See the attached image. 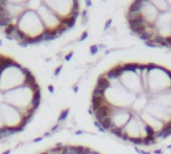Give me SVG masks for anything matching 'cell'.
Segmentation results:
<instances>
[{
    "mask_svg": "<svg viewBox=\"0 0 171 154\" xmlns=\"http://www.w3.org/2000/svg\"><path fill=\"white\" fill-rule=\"evenodd\" d=\"M16 26L29 38H34L46 31L37 11L25 10L16 20Z\"/></svg>",
    "mask_w": 171,
    "mask_h": 154,
    "instance_id": "cell-1",
    "label": "cell"
},
{
    "mask_svg": "<svg viewBox=\"0 0 171 154\" xmlns=\"http://www.w3.org/2000/svg\"><path fill=\"white\" fill-rule=\"evenodd\" d=\"M37 14L39 15L46 30H55L61 25L62 18L59 17L53 10H51L44 2H42L41 6L37 10Z\"/></svg>",
    "mask_w": 171,
    "mask_h": 154,
    "instance_id": "cell-2",
    "label": "cell"
},
{
    "mask_svg": "<svg viewBox=\"0 0 171 154\" xmlns=\"http://www.w3.org/2000/svg\"><path fill=\"white\" fill-rule=\"evenodd\" d=\"M113 109H114V106L111 104L101 106L97 111L94 112V116H95L96 120H97L98 122H100V121H102L104 118L108 117V116H112Z\"/></svg>",
    "mask_w": 171,
    "mask_h": 154,
    "instance_id": "cell-3",
    "label": "cell"
},
{
    "mask_svg": "<svg viewBox=\"0 0 171 154\" xmlns=\"http://www.w3.org/2000/svg\"><path fill=\"white\" fill-rule=\"evenodd\" d=\"M123 65H118L116 67H114L111 70H109L108 72H106L105 77L109 80H113V79H118L123 75Z\"/></svg>",
    "mask_w": 171,
    "mask_h": 154,
    "instance_id": "cell-4",
    "label": "cell"
},
{
    "mask_svg": "<svg viewBox=\"0 0 171 154\" xmlns=\"http://www.w3.org/2000/svg\"><path fill=\"white\" fill-rule=\"evenodd\" d=\"M147 24V21H146V18L144 16L143 14H141L139 17L137 18H134V19H129L128 20V27L130 30H133L139 26H142V25H146Z\"/></svg>",
    "mask_w": 171,
    "mask_h": 154,
    "instance_id": "cell-5",
    "label": "cell"
},
{
    "mask_svg": "<svg viewBox=\"0 0 171 154\" xmlns=\"http://www.w3.org/2000/svg\"><path fill=\"white\" fill-rule=\"evenodd\" d=\"M145 6V1H141V0H137L131 3L129 6L128 13H133V14H141Z\"/></svg>",
    "mask_w": 171,
    "mask_h": 154,
    "instance_id": "cell-6",
    "label": "cell"
},
{
    "mask_svg": "<svg viewBox=\"0 0 171 154\" xmlns=\"http://www.w3.org/2000/svg\"><path fill=\"white\" fill-rule=\"evenodd\" d=\"M40 103H41V91H40V90H37V91L34 92V95H33L30 109L32 111L36 112L40 106Z\"/></svg>",
    "mask_w": 171,
    "mask_h": 154,
    "instance_id": "cell-7",
    "label": "cell"
},
{
    "mask_svg": "<svg viewBox=\"0 0 171 154\" xmlns=\"http://www.w3.org/2000/svg\"><path fill=\"white\" fill-rule=\"evenodd\" d=\"M170 135H171V122H168L167 124L164 125V127H163L162 129H160L155 133V137L165 139V138L170 136Z\"/></svg>",
    "mask_w": 171,
    "mask_h": 154,
    "instance_id": "cell-8",
    "label": "cell"
},
{
    "mask_svg": "<svg viewBox=\"0 0 171 154\" xmlns=\"http://www.w3.org/2000/svg\"><path fill=\"white\" fill-rule=\"evenodd\" d=\"M96 87L101 89L102 91L106 92L107 89H109L111 87V83H110V80L107 79L105 76H100L98 79H97V84H96Z\"/></svg>",
    "mask_w": 171,
    "mask_h": 154,
    "instance_id": "cell-9",
    "label": "cell"
},
{
    "mask_svg": "<svg viewBox=\"0 0 171 154\" xmlns=\"http://www.w3.org/2000/svg\"><path fill=\"white\" fill-rule=\"evenodd\" d=\"M152 41L153 43H155L157 46H162V47H169L168 44L165 42V37L159 34V33H156V34L153 35V38H152Z\"/></svg>",
    "mask_w": 171,
    "mask_h": 154,
    "instance_id": "cell-10",
    "label": "cell"
},
{
    "mask_svg": "<svg viewBox=\"0 0 171 154\" xmlns=\"http://www.w3.org/2000/svg\"><path fill=\"white\" fill-rule=\"evenodd\" d=\"M76 18L75 17H72V16H69V17H65V18H62L61 20V25L65 26L67 29H71L74 27V25L76 23Z\"/></svg>",
    "mask_w": 171,
    "mask_h": 154,
    "instance_id": "cell-11",
    "label": "cell"
},
{
    "mask_svg": "<svg viewBox=\"0 0 171 154\" xmlns=\"http://www.w3.org/2000/svg\"><path fill=\"white\" fill-rule=\"evenodd\" d=\"M110 132L114 135H116L117 137L121 138L122 135L124 133V127L123 126H117L113 121V124H112V127H111V129H110Z\"/></svg>",
    "mask_w": 171,
    "mask_h": 154,
    "instance_id": "cell-12",
    "label": "cell"
},
{
    "mask_svg": "<svg viewBox=\"0 0 171 154\" xmlns=\"http://www.w3.org/2000/svg\"><path fill=\"white\" fill-rule=\"evenodd\" d=\"M99 123L105 130H110L111 127H112V124H113V117L112 116H108V117L104 118L102 121H100Z\"/></svg>",
    "mask_w": 171,
    "mask_h": 154,
    "instance_id": "cell-13",
    "label": "cell"
},
{
    "mask_svg": "<svg viewBox=\"0 0 171 154\" xmlns=\"http://www.w3.org/2000/svg\"><path fill=\"white\" fill-rule=\"evenodd\" d=\"M139 68V64L137 63H128L123 65V72H133L135 73L136 70Z\"/></svg>",
    "mask_w": 171,
    "mask_h": 154,
    "instance_id": "cell-14",
    "label": "cell"
},
{
    "mask_svg": "<svg viewBox=\"0 0 171 154\" xmlns=\"http://www.w3.org/2000/svg\"><path fill=\"white\" fill-rule=\"evenodd\" d=\"M155 141H156V137L152 136V135H146L145 137H143V145L145 146H150Z\"/></svg>",
    "mask_w": 171,
    "mask_h": 154,
    "instance_id": "cell-15",
    "label": "cell"
},
{
    "mask_svg": "<svg viewBox=\"0 0 171 154\" xmlns=\"http://www.w3.org/2000/svg\"><path fill=\"white\" fill-rule=\"evenodd\" d=\"M131 31H132L133 34L140 36L141 34H143L144 32H146V31H147V24H146V25L139 26V27H137V28H135V29H133V30H131Z\"/></svg>",
    "mask_w": 171,
    "mask_h": 154,
    "instance_id": "cell-16",
    "label": "cell"
},
{
    "mask_svg": "<svg viewBox=\"0 0 171 154\" xmlns=\"http://www.w3.org/2000/svg\"><path fill=\"white\" fill-rule=\"evenodd\" d=\"M153 35H154L153 32L146 31V32H144L143 34H141V35L139 36V38H140L141 40H143L144 42H146V41H150V40H152V38H153Z\"/></svg>",
    "mask_w": 171,
    "mask_h": 154,
    "instance_id": "cell-17",
    "label": "cell"
},
{
    "mask_svg": "<svg viewBox=\"0 0 171 154\" xmlns=\"http://www.w3.org/2000/svg\"><path fill=\"white\" fill-rule=\"evenodd\" d=\"M68 115H69V109L67 108V109H64V110H63L61 113H60V115H59V117H58V119H57L58 123H61V122H63V121H65V120L67 119Z\"/></svg>",
    "mask_w": 171,
    "mask_h": 154,
    "instance_id": "cell-18",
    "label": "cell"
},
{
    "mask_svg": "<svg viewBox=\"0 0 171 154\" xmlns=\"http://www.w3.org/2000/svg\"><path fill=\"white\" fill-rule=\"evenodd\" d=\"M129 142H131L134 145H143V138L142 137H130L129 138Z\"/></svg>",
    "mask_w": 171,
    "mask_h": 154,
    "instance_id": "cell-19",
    "label": "cell"
},
{
    "mask_svg": "<svg viewBox=\"0 0 171 154\" xmlns=\"http://www.w3.org/2000/svg\"><path fill=\"white\" fill-rule=\"evenodd\" d=\"M92 96H95V97H105V92L102 91L101 89L95 87L93 89V92H92Z\"/></svg>",
    "mask_w": 171,
    "mask_h": 154,
    "instance_id": "cell-20",
    "label": "cell"
},
{
    "mask_svg": "<svg viewBox=\"0 0 171 154\" xmlns=\"http://www.w3.org/2000/svg\"><path fill=\"white\" fill-rule=\"evenodd\" d=\"M145 132H146V135H152V136H155V129L152 127L151 125L149 124H146L145 125Z\"/></svg>",
    "mask_w": 171,
    "mask_h": 154,
    "instance_id": "cell-21",
    "label": "cell"
},
{
    "mask_svg": "<svg viewBox=\"0 0 171 154\" xmlns=\"http://www.w3.org/2000/svg\"><path fill=\"white\" fill-rule=\"evenodd\" d=\"M89 50H90V54H91V55H96V54L98 53V51H99L98 45H96V44L91 45L90 48H89Z\"/></svg>",
    "mask_w": 171,
    "mask_h": 154,
    "instance_id": "cell-22",
    "label": "cell"
},
{
    "mask_svg": "<svg viewBox=\"0 0 171 154\" xmlns=\"http://www.w3.org/2000/svg\"><path fill=\"white\" fill-rule=\"evenodd\" d=\"M158 68H159V66L158 65H155V64H147L146 65V71H147V73L150 72L152 69H158Z\"/></svg>",
    "mask_w": 171,
    "mask_h": 154,
    "instance_id": "cell-23",
    "label": "cell"
},
{
    "mask_svg": "<svg viewBox=\"0 0 171 154\" xmlns=\"http://www.w3.org/2000/svg\"><path fill=\"white\" fill-rule=\"evenodd\" d=\"M59 128H60V123H58V122H57L56 124H55V125H53V126L51 127L50 131H51V132L54 134L55 132H56V131H58V129H59Z\"/></svg>",
    "mask_w": 171,
    "mask_h": 154,
    "instance_id": "cell-24",
    "label": "cell"
},
{
    "mask_svg": "<svg viewBox=\"0 0 171 154\" xmlns=\"http://www.w3.org/2000/svg\"><path fill=\"white\" fill-rule=\"evenodd\" d=\"M94 125H95L96 127H97V128H98V130L100 131V132H102V133H105V132H106V130L104 129L101 125H100V123H99L98 121H95V122H94Z\"/></svg>",
    "mask_w": 171,
    "mask_h": 154,
    "instance_id": "cell-25",
    "label": "cell"
},
{
    "mask_svg": "<svg viewBox=\"0 0 171 154\" xmlns=\"http://www.w3.org/2000/svg\"><path fill=\"white\" fill-rule=\"evenodd\" d=\"M144 44H145L147 47H150V48H155V47H157V45H156L155 43H153V41H152V40H150V41H146V42H144Z\"/></svg>",
    "mask_w": 171,
    "mask_h": 154,
    "instance_id": "cell-26",
    "label": "cell"
},
{
    "mask_svg": "<svg viewBox=\"0 0 171 154\" xmlns=\"http://www.w3.org/2000/svg\"><path fill=\"white\" fill-rule=\"evenodd\" d=\"M62 69H63V65H59L58 67H56L55 70H54V76H58V75L60 74Z\"/></svg>",
    "mask_w": 171,
    "mask_h": 154,
    "instance_id": "cell-27",
    "label": "cell"
},
{
    "mask_svg": "<svg viewBox=\"0 0 171 154\" xmlns=\"http://www.w3.org/2000/svg\"><path fill=\"white\" fill-rule=\"evenodd\" d=\"M112 21H113V20L110 18V19H108V20H107V21L105 22V26H104V30H107V29H109V28L111 27V24H112Z\"/></svg>",
    "mask_w": 171,
    "mask_h": 154,
    "instance_id": "cell-28",
    "label": "cell"
},
{
    "mask_svg": "<svg viewBox=\"0 0 171 154\" xmlns=\"http://www.w3.org/2000/svg\"><path fill=\"white\" fill-rule=\"evenodd\" d=\"M87 38H88V32L87 31H84L82 34H81L80 38H79V41H84V40H86Z\"/></svg>",
    "mask_w": 171,
    "mask_h": 154,
    "instance_id": "cell-29",
    "label": "cell"
},
{
    "mask_svg": "<svg viewBox=\"0 0 171 154\" xmlns=\"http://www.w3.org/2000/svg\"><path fill=\"white\" fill-rule=\"evenodd\" d=\"M73 54H74V52H73V51H70L68 54H66V55H65L64 60H65V61H69V60H71V58H72Z\"/></svg>",
    "mask_w": 171,
    "mask_h": 154,
    "instance_id": "cell-30",
    "label": "cell"
},
{
    "mask_svg": "<svg viewBox=\"0 0 171 154\" xmlns=\"http://www.w3.org/2000/svg\"><path fill=\"white\" fill-rule=\"evenodd\" d=\"M89 21V16H84V17H81V23L82 25H86Z\"/></svg>",
    "mask_w": 171,
    "mask_h": 154,
    "instance_id": "cell-31",
    "label": "cell"
},
{
    "mask_svg": "<svg viewBox=\"0 0 171 154\" xmlns=\"http://www.w3.org/2000/svg\"><path fill=\"white\" fill-rule=\"evenodd\" d=\"M43 139H44V138H43V136H39V137H36V138H34V139L32 140V143H38V142L42 141Z\"/></svg>",
    "mask_w": 171,
    "mask_h": 154,
    "instance_id": "cell-32",
    "label": "cell"
},
{
    "mask_svg": "<svg viewBox=\"0 0 171 154\" xmlns=\"http://www.w3.org/2000/svg\"><path fill=\"white\" fill-rule=\"evenodd\" d=\"M52 135H53V133H52L51 131H48V132H45V133H44L42 136H43V138H48V137H51Z\"/></svg>",
    "mask_w": 171,
    "mask_h": 154,
    "instance_id": "cell-33",
    "label": "cell"
},
{
    "mask_svg": "<svg viewBox=\"0 0 171 154\" xmlns=\"http://www.w3.org/2000/svg\"><path fill=\"white\" fill-rule=\"evenodd\" d=\"M129 138H130V136L127 134V133H123V135H122V137H121V139H123V140H129Z\"/></svg>",
    "mask_w": 171,
    "mask_h": 154,
    "instance_id": "cell-34",
    "label": "cell"
},
{
    "mask_svg": "<svg viewBox=\"0 0 171 154\" xmlns=\"http://www.w3.org/2000/svg\"><path fill=\"white\" fill-rule=\"evenodd\" d=\"M165 42L168 44V46H170V45H171V35L165 37Z\"/></svg>",
    "mask_w": 171,
    "mask_h": 154,
    "instance_id": "cell-35",
    "label": "cell"
},
{
    "mask_svg": "<svg viewBox=\"0 0 171 154\" xmlns=\"http://www.w3.org/2000/svg\"><path fill=\"white\" fill-rule=\"evenodd\" d=\"M47 89H48V91H49L50 93H53L54 92V86L51 85V84L47 86Z\"/></svg>",
    "mask_w": 171,
    "mask_h": 154,
    "instance_id": "cell-36",
    "label": "cell"
},
{
    "mask_svg": "<svg viewBox=\"0 0 171 154\" xmlns=\"http://www.w3.org/2000/svg\"><path fill=\"white\" fill-rule=\"evenodd\" d=\"M154 154H162V149H156L154 150Z\"/></svg>",
    "mask_w": 171,
    "mask_h": 154,
    "instance_id": "cell-37",
    "label": "cell"
},
{
    "mask_svg": "<svg viewBox=\"0 0 171 154\" xmlns=\"http://www.w3.org/2000/svg\"><path fill=\"white\" fill-rule=\"evenodd\" d=\"M85 5H86V7H91L92 2L91 1H85Z\"/></svg>",
    "mask_w": 171,
    "mask_h": 154,
    "instance_id": "cell-38",
    "label": "cell"
},
{
    "mask_svg": "<svg viewBox=\"0 0 171 154\" xmlns=\"http://www.w3.org/2000/svg\"><path fill=\"white\" fill-rule=\"evenodd\" d=\"M84 132L82 130H77V131H75V135H81V134H83Z\"/></svg>",
    "mask_w": 171,
    "mask_h": 154,
    "instance_id": "cell-39",
    "label": "cell"
},
{
    "mask_svg": "<svg viewBox=\"0 0 171 154\" xmlns=\"http://www.w3.org/2000/svg\"><path fill=\"white\" fill-rule=\"evenodd\" d=\"M78 89H79V87H78V86L76 85V86H74V87H73V91L75 92V93H77V92H78Z\"/></svg>",
    "mask_w": 171,
    "mask_h": 154,
    "instance_id": "cell-40",
    "label": "cell"
},
{
    "mask_svg": "<svg viewBox=\"0 0 171 154\" xmlns=\"http://www.w3.org/2000/svg\"><path fill=\"white\" fill-rule=\"evenodd\" d=\"M98 48H99V49H101V48H106V45H104V44H99V45H98Z\"/></svg>",
    "mask_w": 171,
    "mask_h": 154,
    "instance_id": "cell-41",
    "label": "cell"
},
{
    "mask_svg": "<svg viewBox=\"0 0 171 154\" xmlns=\"http://www.w3.org/2000/svg\"><path fill=\"white\" fill-rule=\"evenodd\" d=\"M10 152H11V149H7L6 151H4V152L1 153V154H10Z\"/></svg>",
    "mask_w": 171,
    "mask_h": 154,
    "instance_id": "cell-42",
    "label": "cell"
},
{
    "mask_svg": "<svg viewBox=\"0 0 171 154\" xmlns=\"http://www.w3.org/2000/svg\"><path fill=\"white\" fill-rule=\"evenodd\" d=\"M113 50H114V49H111V50H106V51H105V54H106V55H107V54H110V53H111V52H112Z\"/></svg>",
    "mask_w": 171,
    "mask_h": 154,
    "instance_id": "cell-43",
    "label": "cell"
},
{
    "mask_svg": "<svg viewBox=\"0 0 171 154\" xmlns=\"http://www.w3.org/2000/svg\"><path fill=\"white\" fill-rule=\"evenodd\" d=\"M140 154H150V153H149V152L144 151V150H140Z\"/></svg>",
    "mask_w": 171,
    "mask_h": 154,
    "instance_id": "cell-44",
    "label": "cell"
},
{
    "mask_svg": "<svg viewBox=\"0 0 171 154\" xmlns=\"http://www.w3.org/2000/svg\"><path fill=\"white\" fill-rule=\"evenodd\" d=\"M88 112H89V114H90V115H92V114H94V113H93V112H94V111H93V110H92V109H91V108H90V109H89V110H88Z\"/></svg>",
    "mask_w": 171,
    "mask_h": 154,
    "instance_id": "cell-45",
    "label": "cell"
},
{
    "mask_svg": "<svg viewBox=\"0 0 171 154\" xmlns=\"http://www.w3.org/2000/svg\"><path fill=\"white\" fill-rule=\"evenodd\" d=\"M91 154H101V153H99V152H97V151H93V150H92Z\"/></svg>",
    "mask_w": 171,
    "mask_h": 154,
    "instance_id": "cell-46",
    "label": "cell"
},
{
    "mask_svg": "<svg viewBox=\"0 0 171 154\" xmlns=\"http://www.w3.org/2000/svg\"><path fill=\"white\" fill-rule=\"evenodd\" d=\"M2 44H3V42H2V40L0 39V46H2Z\"/></svg>",
    "mask_w": 171,
    "mask_h": 154,
    "instance_id": "cell-47",
    "label": "cell"
},
{
    "mask_svg": "<svg viewBox=\"0 0 171 154\" xmlns=\"http://www.w3.org/2000/svg\"><path fill=\"white\" fill-rule=\"evenodd\" d=\"M169 47H170V48H171V45H170V46H169Z\"/></svg>",
    "mask_w": 171,
    "mask_h": 154,
    "instance_id": "cell-48",
    "label": "cell"
}]
</instances>
